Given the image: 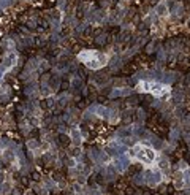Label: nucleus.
Wrapping results in <instances>:
<instances>
[{"label": "nucleus", "mask_w": 190, "mask_h": 195, "mask_svg": "<svg viewBox=\"0 0 190 195\" xmlns=\"http://www.w3.org/2000/svg\"><path fill=\"white\" fill-rule=\"evenodd\" d=\"M152 130H154V132H155L158 136L165 138V136L168 135L169 127H168V124H166V122H160V124H157V125H154V127H152Z\"/></svg>", "instance_id": "nucleus-1"}, {"label": "nucleus", "mask_w": 190, "mask_h": 195, "mask_svg": "<svg viewBox=\"0 0 190 195\" xmlns=\"http://www.w3.org/2000/svg\"><path fill=\"white\" fill-rule=\"evenodd\" d=\"M136 70V63L135 62H130V63H125L124 67L121 68V75H124V76H128V75H132V73Z\"/></svg>", "instance_id": "nucleus-2"}, {"label": "nucleus", "mask_w": 190, "mask_h": 195, "mask_svg": "<svg viewBox=\"0 0 190 195\" xmlns=\"http://www.w3.org/2000/svg\"><path fill=\"white\" fill-rule=\"evenodd\" d=\"M57 141L60 143V146L67 147V146L70 144V136H68L67 133H59V135H57Z\"/></svg>", "instance_id": "nucleus-3"}, {"label": "nucleus", "mask_w": 190, "mask_h": 195, "mask_svg": "<svg viewBox=\"0 0 190 195\" xmlns=\"http://www.w3.org/2000/svg\"><path fill=\"white\" fill-rule=\"evenodd\" d=\"M141 170H143V166H141L139 163H136V165H132L130 168H128V171H130L132 174H136V173H139Z\"/></svg>", "instance_id": "nucleus-4"}, {"label": "nucleus", "mask_w": 190, "mask_h": 195, "mask_svg": "<svg viewBox=\"0 0 190 195\" xmlns=\"http://www.w3.org/2000/svg\"><path fill=\"white\" fill-rule=\"evenodd\" d=\"M87 103H89V100H76V108L78 109H83V108L87 106Z\"/></svg>", "instance_id": "nucleus-5"}, {"label": "nucleus", "mask_w": 190, "mask_h": 195, "mask_svg": "<svg viewBox=\"0 0 190 195\" xmlns=\"http://www.w3.org/2000/svg\"><path fill=\"white\" fill-rule=\"evenodd\" d=\"M70 89V82L67 81V79H63L62 82H60V87H59V90L60 92H63V90H68Z\"/></svg>", "instance_id": "nucleus-6"}, {"label": "nucleus", "mask_w": 190, "mask_h": 195, "mask_svg": "<svg viewBox=\"0 0 190 195\" xmlns=\"http://www.w3.org/2000/svg\"><path fill=\"white\" fill-rule=\"evenodd\" d=\"M21 185H22V187H29V185H30V178L22 176V178H21Z\"/></svg>", "instance_id": "nucleus-7"}, {"label": "nucleus", "mask_w": 190, "mask_h": 195, "mask_svg": "<svg viewBox=\"0 0 190 195\" xmlns=\"http://www.w3.org/2000/svg\"><path fill=\"white\" fill-rule=\"evenodd\" d=\"M135 193H136V189L132 187V185H128V187L124 190V195H135Z\"/></svg>", "instance_id": "nucleus-8"}, {"label": "nucleus", "mask_w": 190, "mask_h": 195, "mask_svg": "<svg viewBox=\"0 0 190 195\" xmlns=\"http://www.w3.org/2000/svg\"><path fill=\"white\" fill-rule=\"evenodd\" d=\"M30 179H33V181H37V182H38V181L41 179V174H40L38 171H33V173L30 174Z\"/></svg>", "instance_id": "nucleus-9"}, {"label": "nucleus", "mask_w": 190, "mask_h": 195, "mask_svg": "<svg viewBox=\"0 0 190 195\" xmlns=\"http://www.w3.org/2000/svg\"><path fill=\"white\" fill-rule=\"evenodd\" d=\"M24 187H22V185H21V187H14L13 189V192H11V195H22L24 193V190H22Z\"/></svg>", "instance_id": "nucleus-10"}, {"label": "nucleus", "mask_w": 190, "mask_h": 195, "mask_svg": "<svg viewBox=\"0 0 190 195\" xmlns=\"http://www.w3.org/2000/svg\"><path fill=\"white\" fill-rule=\"evenodd\" d=\"M30 136L35 138V140H38V138H40V130L38 128H33L32 132H30Z\"/></svg>", "instance_id": "nucleus-11"}, {"label": "nucleus", "mask_w": 190, "mask_h": 195, "mask_svg": "<svg viewBox=\"0 0 190 195\" xmlns=\"http://www.w3.org/2000/svg\"><path fill=\"white\" fill-rule=\"evenodd\" d=\"M174 185L173 184H168V189H166V195H174Z\"/></svg>", "instance_id": "nucleus-12"}, {"label": "nucleus", "mask_w": 190, "mask_h": 195, "mask_svg": "<svg viewBox=\"0 0 190 195\" xmlns=\"http://www.w3.org/2000/svg\"><path fill=\"white\" fill-rule=\"evenodd\" d=\"M166 189H168V185L162 184L160 187H158V192H160V195H166Z\"/></svg>", "instance_id": "nucleus-13"}, {"label": "nucleus", "mask_w": 190, "mask_h": 195, "mask_svg": "<svg viewBox=\"0 0 190 195\" xmlns=\"http://www.w3.org/2000/svg\"><path fill=\"white\" fill-rule=\"evenodd\" d=\"M95 179H97V184H103L105 182V179H103L102 174H95Z\"/></svg>", "instance_id": "nucleus-14"}, {"label": "nucleus", "mask_w": 190, "mask_h": 195, "mask_svg": "<svg viewBox=\"0 0 190 195\" xmlns=\"http://www.w3.org/2000/svg\"><path fill=\"white\" fill-rule=\"evenodd\" d=\"M89 185H94V184H97V179H95V174L94 176H90V178H89Z\"/></svg>", "instance_id": "nucleus-15"}, {"label": "nucleus", "mask_w": 190, "mask_h": 195, "mask_svg": "<svg viewBox=\"0 0 190 195\" xmlns=\"http://www.w3.org/2000/svg\"><path fill=\"white\" fill-rule=\"evenodd\" d=\"M52 178L56 179V181H60V179H62V176H60V173H59V171H54V174H52Z\"/></svg>", "instance_id": "nucleus-16"}, {"label": "nucleus", "mask_w": 190, "mask_h": 195, "mask_svg": "<svg viewBox=\"0 0 190 195\" xmlns=\"http://www.w3.org/2000/svg\"><path fill=\"white\" fill-rule=\"evenodd\" d=\"M46 105H48V108H52L54 106V100L49 97V98H46Z\"/></svg>", "instance_id": "nucleus-17"}, {"label": "nucleus", "mask_w": 190, "mask_h": 195, "mask_svg": "<svg viewBox=\"0 0 190 195\" xmlns=\"http://www.w3.org/2000/svg\"><path fill=\"white\" fill-rule=\"evenodd\" d=\"M97 100H98V103H106V97L105 95H98Z\"/></svg>", "instance_id": "nucleus-18"}, {"label": "nucleus", "mask_w": 190, "mask_h": 195, "mask_svg": "<svg viewBox=\"0 0 190 195\" xmlns=\"http://www.w3.org/2000/svg\"><path fill=\"white\" fill-rule=\"evenodd\" d=\"M141 193H143V195H154L151 189H143V192H141Z\"/></svg>", "instance_id": "nucleus-19"}, {"label": "nucleus", "mask_w": 190, "mask_h": 195, "mask_svg": "<svg viewBox=\"0 0 190 195\" xmlns=\"http://www.w3.org/2000/svg\"><path fill=\"white\" fill-rule=\"evenodd\" d=\"M27 195H37V193H35V192H29V193H27Z\"/></svg>", "instance_id": "nucleus-20"}, {"label": "nucleus", "mask_w": 190, "mask_h": 195, "mask_svg": "<svg viewBox=\"0 0 190 195\" xmlns=\"http://www.w3.org/2000/svg\"><path fill=\"white\" fill-rule=\"evenodd\" d=\"M109 195H117V193H114V192H109Z\"/></svg>", "instance_id": "nucleus-21"}, {"label": "nucleus", "mask_w": 190, "mask_h": 195, "mask_svg": "<svg viewBox=\"0 0 190 195\" xmlns=\"http://www.w3.org/2000/svg\"><path fill=\"white\" fill-rule=\"evenodd\" d=\"M188 165H190V157H188Z\"/></svg>", "instance_id": "nucleus-22"}]
</instances>
